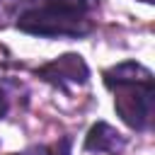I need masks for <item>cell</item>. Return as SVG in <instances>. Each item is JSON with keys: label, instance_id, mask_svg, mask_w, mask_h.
Wrapping results in <instances>:
<instances>
[{"label": "cell", "instance_id": "1", "mask_svg": "<svg viewBox=\"0 0 155 155\" xmlns=\"http://www.w3.org/2000/svg\"><path fill=\"white\" fill-rule=\"evenodd\" d=\"M27 10L19 12L17 27L36 36H85L92 24L87 19L97 0H27Z\"/></svg>", "mask_w": 155, "mask_h": 155}, {"label": "cell", "instance_id": "2", "mask_svg": "<svg viewBox=\"0 0 155 155\" xmlns=\"http://www.w3.org/2000/svg\"><path fill=\"white\" fill-rule=\"evenodd\" d=\"M107 87L114 90L119 116L136 131H145L153 116V75L136 61H126L104 73Z\"/></svg>", "mask_w": 155, "mask_h": 155}, {"label": "cell", "instance_id": "3", "mask_svg": "<svg viewBox=\"0 0 155 155\" xmlns=\"http://www.w3.org/2000/svg\"><path fill=\"white\" fill-rule=\"evenodd\" d=\"M36 75H41L44 80H48L58 87H68V85H82L87 80L90 70L78 53H65V56L41 65L36 70Z\"/></svg>", "mask_w": 155, "mask_h": 155}, {"label": "cell", "instance_id": "4", "mask_svg": "<svg viewBox=\"0 0 155 155\" xmlns=\"http://www.w3.org/2000/svg\"><path fill=\"white\" fill-rule=\"evenodd\" d=\"M124 148H126V138L114 126H109L107 121H97L90 128V133L85 136V150H90V153L119 155Z\"/></svg>", "mask_w": 155, "mask_h": 155}, {"label": "cell", "instance_id": "5", "mask_svg": "<svg viewBox=\"0 0 155 155\" xmlns=\"http://www.w3.org/2000/svg\"><path fill=\"white\" fill-rule=\"evenodd\" d=\"M70 145H73V140L63 138V140H56V143H48V145H34V148L17 153V155H70Z\"/></svg>", "mask_w": 155, "mask_h": 155}]
</instances>
